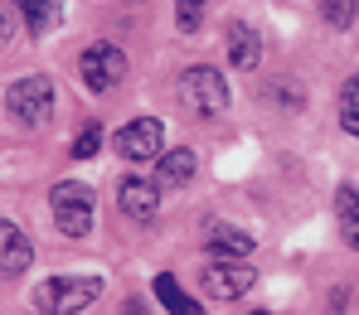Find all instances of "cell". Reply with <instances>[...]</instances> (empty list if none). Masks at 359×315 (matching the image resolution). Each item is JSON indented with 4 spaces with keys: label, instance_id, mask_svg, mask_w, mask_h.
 I'll list each match as a JSON object with an SVG mask.
<instances>
[{
    "label": "cell",
    "instance_id": "1",
    "mask_svg": "<svg viewBox=\"0 0 359 315\" xmlns=\"http://www.w3.org/2000/svg\"><path fill=\"white\" fill-rule=\"evenodd\" d=\"M180 107H184L189 117H199V122L224 117V112H229V83H224V73L209 68V63L184 68V73H180Z\"/></svg>",
    "mask_w": 359,
    "mask_h": 315
},
{
    "label": "cell",
    "instance_id": "2",
    "mask_svg": "<svg viewBox=\"0 0 359 315\" xmlns=\"http://www.w3.org/2000/svg\"><path fill=\"white\" fill-rule=\"evenodd\" d=\"M102 296V276H49L34 286V311L39 315H83Z\"/></svg>",
    "mask_w": 359,
    "mask_h": 315
},
{
    "label": "cell",
    "instance_id": "3",
    "mask_svg": "<svg viewBox=\"0 0 359 315\" xmlns=\"http://www.w3.org/2000/svg\"><path fill=\"white\" fill-rule=\"evenodd\" d=\"M49 214H54V228L63 238H88L93 233V214H97V199L83 180H59L49 189Z\"/></svg>",
    "mask_w": 359,
    "mask_h": 315
},
{
    "label": "cell",
    "instance_id": "4",
    "mask_svg": "<svg viewBox=\"0 0 359 315\" xmlns=\"http://www.w3.org/2000/svg\"><path fill=\"white\" fill-rule=\"evenodd\" d=\"M5 112L20 126H44L54 117V83L44 73H29V78H15L5 88Z\"/></svg>",
    "mask_w": 359,
    "mask_h": 315
},
{
    "label": "cell",
    "instance_id": "5",
    "mask_svg": "<svg viewBox=\"0 0 359 315\" xmlns=\"http://www.w3.org/2000/svg\"><path fill=\"white\" fill-rule=\"evenodd\" d=\"M126 73H131V63L117 44H88L78 54V78H83L88 92H112V88L126 83Z\"/></svg>",
    "mask_w": 359,
    "mask_h": 315
},
{
    "label": "cell",
    "instance_id": "6",
    "mask_svg": "<svg viewBox=\"0 0 359 315\" xmlns=\"http://www.w3.org/2000/svg\"><path fill=\"white\" fill-rule=\"evenodd\" d=\"M252 281H257V272L248 267V257H219V262H209L199 272V286L214 301H238V296L252 291Z\"/></svg>",
    "mask_w": 359,
    "mask_h": 315
},
{
    "label": "cell",
    "instance_id": "7",
    "mask_svg": "<svg viewBox=\"0 0 359 315\" xmlns=\"http://www.w3.org/2000/svg\"><path fill=\"white\" fill-rule=\"evenodd\" d=\"M161 150H165V126L156 122V117H136V122H126L117 131V155L131 160V165L161 160Z\"/></svg>",
    "mask_w": 359,
    "mask_h": 315
},
{
    "label": "cell",
    "instance_id": "8",
    "mask_svg": "<svg viewBox=\"0 0 359 315\" xmlns=\"http://www.w3.org/2000/svg\"><path fill=\"white\" fill-rule=\"evenodd\" d=\"M117 209L131 218V223L156 218V209H161V185H156V180H136V175H126V180L117 185Z\"/></svg>",
    "mask_w": 359,
    "mask_h": 315
},
{
    "label": "cell",
    "instance_id": "9",
    "mask_svg": "<svg viewBox=\"0 0 359 315\" xmlns=\"http://www.w3.org/2000/svg\"><path fill=\"white\" fill-rule=\"evenodd\" d=\"M224 39H229V59H233V68L252 73V68L262 63V34H257L248 20H229V24H224Z\"/></svg>",
    "mask_w": 359,
    "mask_h": 315
},
{
    "label": "cell",
    "instance_id": "10",
    "mask_svg": "<svg viewBox=\"0 0 359 315\" xmlns=\"http://www.w3.org/2000/svg\"><path fill=\"white\" fill-rule=\"evenodd\" d=\"M194 175H199V155H194L189 146L161 150V160H156V185L161 189H184Z\"/></svg>",
    "mask_w": 359,
    "mask_h": 315
},
{
    "label": "cell",
    "instance_id": "11",
    "mask_svg": "<svg viewBox=\"0 0 359 315\" xmlns=\"http://www.w3.org/2000/svg\"><path fill=\"white\" fill-rule=\"evenodd\" d=\"M29 262H34V243L10 218H0V276H20L29 272Z\"/></svg>",
    "mask_w": 359,
    "mask_h": 315
},
{
    "label": "cell",
    "instance_id": "12",
    "mask_svg": "<svg viewBox=\"0 0 359 315\" xmlns=\"http://www.w3.org/2000/svg\"><path fill=\"white\" fill-rule=\"evenodd\" d=\"M15 10H20V20H25V29L34 39L54 34L63 24V0H15Z\"/></svg>",
    "mask_w": 359,
    "mask_h": 315
},
{
    "label": "cell",
    "instance_id": "13",
    "mask_svg": "<svg viewBox=\"0 0 359 315\" xmlns=\"http://www.w3.org/2000/svg\"><path fill=\"white\" fill-rule=\"evenodd\" d=\"M204 243H209L214 257H248V252L257 248V238H252L248 228H238V223H214Z\"/></svg>",
    "mask_w": 359,
    "mask_h": 315
},
{
    "label": "cell",
    "instance_id": "14",
    "mask_svg": "<svg viewBox=\"0 0 359 315\" xmlns=\"http://www.w3.org/2000/svg\"><path fill=\"white\" fill-rule=\"evenodd\" d=\"M335 228H340L345 248L359 252V185H340L335 189Z\"/></svg>",
    "mask_w": 359,
    "mask_h": 315
},
{
    "label": "cell",
    "instance_id": "15",
    "mask_svg": "<svg viewBox=\"0 0 359 315\" xmlns=\"http://www.w3.org/2000/svg\"><path fill=\"white\" fill-rule=\"evenodd\" d=\"M156 301L165 306V315H204V311H199V301L180 286L170 272H161V276H156Z\"/></svg>",
    "mask_w": 359,
    "mask_h": 315
},
{
    "label": "cell",
    "instance_id": "16",
    "mask_svg": "<svg viewBox=\"0 0 359 315\" xmlns=\"http://www.w3.org/2000/svg\"><path fill=\"white\" fill-rule=\"evenodd\" d=\"M340 131L359 136V73H350L345 88H340Z\"/></svg>",
    "mask_w": 359,
    "mask_h": 315
},
{
    "label": "cell",
    "instance_id": "17",
    "mask_svg": "<svg viewBox=\"0 0 359 315\" xmlns=\"http://www.w3.org/2000/svg\"><path fill=\"white\" fill-rule=\"evenodd\" d=\"M204 10H209V0H175L180 34H199V29H204Z\"/></svg>",
    "mask_w": 359,
    "mask_h": 315
},
{
    "label": "cell",
    "instance_id": "18",
    "mask_svg": "<svg viewBox=\"0 0 359 315\" xmlns=\"http://www.w3.org/2000/svg\"><path fill=\"white\" fill-rule=\"evenodd\" d=\"M316 10H320V20L330 29H350L355 24V0H316Z\"/></svg>",
    "mask_w": 359,
    "mask_h": 315
},
{
    "label": "cell",
    "instance_id": "19",
    "mask_svg": "<svg viewBox=\"0 0 359 315\" xmlns=\"http://www.w3.org/2000/svg\"><path fill=\"white\" fill-rule=\"evenodd\" d=\"M97 150H102V122H88L78 131V141H73V155H78V160H93Z\"/></svg>",
    "mask_w": 359,
    "mask_h": 315
},
{
    "label": "cell",
    "instance_id": "20",
    "mask_svg": "<svg viewBox=\"0 0 359 315\" xmlns=\"http://www.w3.org/2000/svg\"><path fill=\"white\" fill-rule=\"evenodd\" d=\"M272 97H277V102H282V107H306V92H301V83H297V88H292V83H287V78H282V83H277V88H272Z\"/></svg>",
    "mask_w": 359,
    "mask_h": 315
},
{
    "label": "cell",
    "instance_id": "21",
    "mask_svg": "<svg viewBox=\"0 0 359 315\" xmlns=\"http://www.w3.org/2000/svg\"><path fill=\"white\" fill-rule=\"evenodd\" d=\"M248 315H272V311H248Z\"/></svg>",
    "mask_w": 359,
    "mask_h": 315
},
{
    "label": "cell",
    "instance_id": "22",
    "mask_svg": "<svg viewBox=\"0 0 359 315\" xmlns=\"http://www.w3.org/2000/svg\"><path fill=\"white\" fill-rule=\"evenodd\" d=\"M126 315H131V311H126Z\"/></svg>",
    "mask_w": 359,
    "mask_h": 315
}]
</instances>
